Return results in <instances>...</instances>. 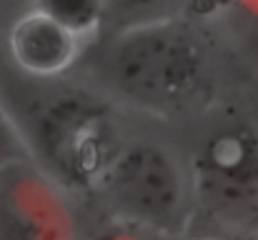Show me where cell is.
Instances as JSON below:
<instances>
[{
    "label": "cell",
    "mask_w": 258,
    "mask_h": 240,
    "mask_svg": "<svg viewBox=\"0 0 258 240\" xmlns=\"http://www.w3.org/2000/svg\"><path fill=\"white\" fill-rule=\"evenodd\" d=\"M93 43L88 60L95 90L151 118L198 113L213 95V63L203 35L178 15L110 30Z\"/></svg>",
    "instance_id": "1"
},
{
    "label": "cell",
    "mask_w": 258,
    "mask_h": 240,
    "mask_svg": "<svg viewBox=\"0 0 258 240\" xmlns=\"http://www.w3.org/2000/svg\"><path fill=\"white\" fill-rule=\"evenodd\" d=\"M28 83L25 90L0 95L28 155L71 195H90L128 140L118 125L115 103L95 88L63 80L28 78Z\"/></svg>",
    "instance_id": "2"
},
{
    "label": "cell",
    "mask_w": 258,
    "mask_h": 240,
    "mask_svg": "<svg viewBox=\"0 0 258 240\" xmlns=\"http://www.w3.org/2000/svg\"><path fill=\"white\" fill-rule=\"evenodd\" d=\"M193 223L188 238L258 240V118L208 113L185 158Z\"/></svg>",
    "instance_id": "3"
},
{
    "label": "cell",
    "mask_w": 258,
    "mask_h": 240,
    "mask_svg": "<svg viewBox=\"0 0 258 240\" xmlns=\"http://www.w3.org/2000/svg\"><path fill=\"white\" fill-rule=\"evenodd\" d=\"M103 220L166 240H185L193 195L185 160L158 140L128 138L88 195Z\"/></svg>",
    "instance_id": "4"
},
{
    "label": "cell",
    "mask_w": 258,
    "mask_h": 240,
    "mask_svg": "<svg viewBox=\"0 0 258 240\" xmlns=\"http://www.w3.org/2000/svg\"><path fill=\"white\" fill-rule=\"evenodd\" d=\"M71 193L33 160L0 168V240H81Z\"/></svg>",
    "instance_id": "5"
},
{
    "label": "cell",
    "mask_w": 258,
    "mask_h": 240,
    "mask_svg": "<svg viewBox=\"0 0 258 240\" xmlns=\"http://www.w3.org/2000/svg\"><path fill=\"white\" fill-rule=\"evenodd\" d=\"M90 50V43L78 38L53 18L25 10L8 30V53L20 75L33 80H60Z\"/></svg>",
    "instance_id": "6"
},
{
    "label": "cell",
    "mask_w": 258,
    "mask_h": 240,
    "mask_svg": "<svg viewBox=\"0 0 258 240\" xmlns=\"http://www.w3.org/2000/svg\"><path fill=\"white\" fill-rule=\"evenodd\" d=\"M30 8L73 30L86 43H95L108 25L105 0H30Z\"/></svg>",
    "instance_id": "7"
},
{
    "label": "cell",
    "mask_w": 258,
    "mask_h": 240,
    "mask_svg": "<svg viewBox=\"0 0 258 240\" xmlns=\"http://www.w3.org/2000/svg\"><path fill=\"white\" fill-rule=\"evenodd\" d=\"M108 3V23H113L110 30L173 15V0H105Z\"/></svg>",
    "instance_id": "8"
},
{
    "label": "cell",
    "mask_w": 258,
    "mask_h": 240,
    "mask_svg": "<svg viewBox=\"0 0 258 240\" xmlns=\"http://www.w3.org/2000/svg\"><path fill=\"white\" fill-rule=\"evenodd\" d=\"M20 160H30L28 148L23 143V135H20L15 120L10 118L8 108L0 100V168H5L10 163H20Z\"/></svg>",
    "instance_id": "9"
},
{
    "label": "cell",
    "mask_w": 258,
    "mask_h": 240,
    "mask_svg": "<svg viewBox=\"0 0 258 240\" xmlns=\"http://www.w3.org/2000/svg\"><path fill=\"white\" fill-rule=\"evenodd\" d=\"M81 240H166V238H158L153 233H146V230H138V228H128V225H120V223L103 220L95 230L83 233Z\"/></svg>",
    "instance_id": "10"
},
{
    "label": "cell",
    "mask_w": 258,
    "mask_h": 240,
    "mask_svg": "<svg viewBox=\"0 0 258 240\" xmlns=\"http://www.w3.org/2000/svg\"><path fill=\"white\" fill-rule=\"evenodd\" d=\"M185 240H218V238H185Z\"/></svg>",
    "instance_id": "11"
}]
</instances>
